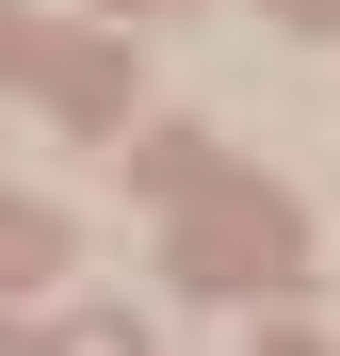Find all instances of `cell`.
Instances as JSON below:
<instances>
[{
  "instance_id": "cell-1",
  "label": "cell",
  "mask_w": 340,
  "mask_h": 356,
  "mask_svg": "<svg viewBox=\"0 0 340 356\" xmlns=\"http://www.w3.org/2000/svg\"><path fill=\"white\" fill-rule=\"evenodd\" d=\"M49 243H65V227H49V211H17V195H0V275H49Z\"/></svg>"
},
{
  "instance_id": "cell-2",
  "label": "cell",
  "mask_w": 340,
  "mask_h": 356,
  "mask_svg": "<svg viewBox=\"0 0 340 356\" xmlns=\"http://www.w3.org/2000/svg\"><path fill=\"white\" fill-rule=\"evenodd\" d=\"M275 17H308V33H340V0H275Z\"/></svg>"
}]
</instances>
